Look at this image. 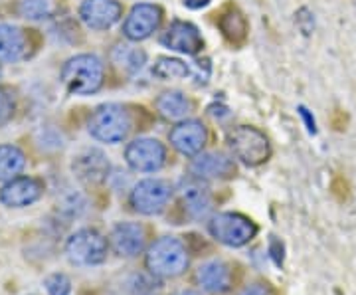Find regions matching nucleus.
<instances>
[{"label":"nucleus","instance_id":"28","mask_svg":"<svg viewBox=\"0 0 356 295\" xmlns=\"http://www.w3.org/2000/svg\"><path fill=\"white\" fill-rule=\"evenodd\" d=\"M295 16H297L295 20H297V26L301 28V32H303L305 36H309V34L313 32V26H315V18H313V14L309 13L307 8H301V10L295 14Z\"/></svg>","mask_w":356,"mask_h":295},{"label":"nucleus","instance_id":"21","mask_svg":"<svg viewBox=\"0 0 356 295\" xmlns=\"http://www.w3.org/2000/svg\"><path fill=\"white\" fill-rule=\"evenodd\" d=\"M154 105H156L159 115L168 121L186 119V115L192 111V102L182 91H165L156 97Z\"/></svg>","mask_w":356,"mask_h":295},{"label":"nucleus","instance_id":"20","mask_svg":"<svg viewBox=\"0 0 356 295\" xmlns=\"http://www.w3.org/2000/svg\"><path fill=\"white\" fill-rule=\"evenodd\" d=\"M28 54L26 34L10 24H0V62H18Z\"/></svg>","mask_w":356,"mask_h":295},{"label":"nucleus","instance_id":"27","mask_svg":"<svg viewBox=\"0 0 356 295\" xmlns=\"http://www.w3.org/2000/svg\"><path fill=\"white\" fill-rule=\"evenodd\" d=\"M14 113L13 97L4 90H0V125H4Z\"/></svg>","mask_w":356,"mask_h":295},{"label":"nucleus","instance_id":"6","mask_svg":"<svg viewBox=\"0 0 356 295\" xmlns=\"http://www.w3.org/2000/svg\"><path fill=\"white\" fill-rule=\"evenodd\" d=\"M107 240L93 228H81L65 240V256L76 266H99L107 260Z\"/></svg>","mask_w":356,"mask_h":295},{"label":"nucleus","instance_id":"25","mask_svg":"<svg viewBox=\"0 0 356 295\" xmlns=\"http://www.w3.org/2000/svg\"><path fill=\"white\" fill-rule=\"evenodd\" d=\"M46 292L48 295H70L72 294V282L65 273H51L46 278Z\"/></svg>","mask_w":356,"mask_h":295},{"label":"nucleus","instance_id":"17","mask_svg":"<svg viewBox=\"0 0 356 295\" xmlns=\"http://www.w3.org/2000/svg\"><path fill=\"white\" fill-rule=\"evenodd\" d=\"M196 282L204 292L222 295L232 287V270L222 260H208L196 270Z\"/></svg>","mask_w":356,"mask_h":295},{"label":"nucleus","instance_id":"16","mask_svg":"<svg viewBox=\"0 0 356 295\" xmlns=\"http://www.w3.org/2000/svg\"><path fill=\"white\" fill-rule=\"evenodd\" d=\"M74 175L81 182H88V184H97L103 182L109 175V159L105 157L103 151L99 149H86L79 154L74 157Z\"/></svg>","mask_w":356,"mask_h":295},{"label":"nucleus","instance_id":"14","mask_svg":"<svg viewBox=\"0 0 356 295\" xmlns=\"http://www.w3.org/2000/svg\"><path fill=\"white\" fill-rule=\"evenodd\" d=\"M206 141H208V131L202 121L196 119H186L170 131V145L184 157H196L202 153Z\"/></svg>","mask_w":356,"mask_h":295},{"label":"nucleus","instance_id":"22","mask_svg":"<svg viewBox=\"0 0 356 295\" xmlns=\"http://www.w3.org/2000/svg\"><path fill=\"white\" fill-rule=\"evenodd\" d=\"M26 167L24 153L14 145H0V180L18 177Z\"/></svg>","mask_w":356,"mask_h":295},{"label":"nucleus","instance_id":"13","mask_svg":"<svg viewBox=\"0 0 356 295\" xmlns=\"http://www.w3.org/2000/svg\"><path fill=\"white\" fill-rule=\"evenodd\" d=\"M161 44L180 54L194 56L204 48V38L200 30L194 24L184 22V20H175L161 36Z\"/></svg>","mask_w":356,"mask_h":295},{"label":"nucleus","instance_id":"33","mask_svg":"<svg viewBox=\"0 0 356 295\" xmlns=\"http://www.w3.org/2000/svg\"><path fill=\"white\" fill-rule=\"evenodd\" d=\"M208 4H210V0H184V6H188L192 10L204 8V6H208Z\"/></svg>","mask_w":356,"mask_h":295},{"label":"nucleus","instance_id":"11","mask_svg":"<svg viewBox=\"0 0 356 295\" xmlns=\"http://www.w3.org/2000/svg\"><path fill=\"white\" fill-rule=\"evenodd\" d=\"M123 16L119 0H83L79 6V18L91 30H109Z\"/></svg>","mask_w":356,"mask_h":295},{"label":"nucleus","instance_id":"24","mask_svg":"<svg viewBox=\"0 0 356 295\" xmlns=\"http://www.w3.org/2000/svg\"><path fill=\"white\" fill-rule=\"evenodd\" d=\"M51 13L50 0H22L20 2V14L28 20H42L48 18Z\"/></svg>","mask_w":356,"mask_h":295},{"label":"nucleus","instance_id":"7","mask_svg":"<svg viewBox=\"0 0 356 295\" xmlns=\"http://www.w3.org/2000/svg\"><path fill=\"white\" fill-rule=\"evenodd\" d=\"M172 184L165 179H145L139 180L129 196V202L135 212L145 214V216H154L161 214L166 205L172 198Z\"/></svg>","mask_w":356,"mask_h":295},{"label":"nucleus","instance_id":"26","mask_svg":"<svg viewBox=\"0 0 356 295\" xmlns=\"http://www.w3.org/2000/svg\"><path fill=\"white\" fill-rule=\"evenodd\" d=\"M125 48V58L121 60V62H125V67L129 70H140L143 64H145V60H147V54L143 50H129V46H123Z\"/></svg>","mask_w":356,"mask_h":295},{"label":"nucleus","instance_id":"19","mask_svg":"<svg viewBox=\"0 0 356 295\" xmlns=\"http://www.w3.org/2000/svg\"><path fill=\"white\" fill-rule=\"evenodd\" d=\"M218 28H220V32L224 34V38L228 40L232 46H242L245 38H248V32H250L248 18L234 4H228L220 13V16H218Z\"/></svg>","mask_w":356,"mask_h":295},{"label":"nucleus","instance_id":"9","mask_svg":"<svg viewBox=\"0 0 356 295\" xmlns=\"http://www.w3.org/2000/svg\"><path fill=\"white\" fill-rule=\"evenodd\" d=\"M163 22V10L156 4H149V2H140L131 8V13L125 18L123 24V34L125 38L133 40V42H140L153 36L159 30V26Z\"/></svg>","mask_w":356,"mask_h":295},{"label":"nucleus","instance_id":"10","mask_svg":"<svg viewBox=\"0 0 356 295\" xmlns=\"http://www.w3.org/2000/svg\"><path fill=\"white\" fill-rule=\"evenodd\" d=\"M109 246L119 257H137L147 246V230L139 222H119L109 234Z\"/></svg>","mask_w":356,"mask_h":295},{"label":"nucleus","instance_id":"31","mask_svg":"<svg viewBox=\"0 0 356 295\" xmlns=\"http://www.w3.org/2000/svg\"><path fill=\"white\" fill-rule=\"evenodd\" d=\"M346 123H348V117L344 111L341 109H337L334 111V115H332V127L337 129V131H344L346 129Z\"/></svg>","mask_w":356,"mask_h":295},{"label":"nucleus","instance_id":"32","mask_svg":"<svg viewBox=\"0 0 356 295\" xmlns=\"http://www.w3.org/2000/svg\"><path fill=\"white\" fill-rule=\"evenodd\" d=\"M299 113H301V117H303V121H305L307 129H309V133H317V123H315V117L309 113V109L307 107H299Z\"/></svg>","mask_w":356,"mask_h":295},{"label":"nucleus","instance_id":"12","mask_svg":"<svg viewBox=\"0 0 356 295\" xmlns=\"http://www.w3.org/2000/svg\"><path fill=\"white\" fill-rule=\"evenodd\" d=\"M44 186L40 180L32 177H14L0 189V202L8 208H26L40 200Z\"/></svg>","mask_w":356,"mask_h":295},{"label":"nucleus","instance_id":"8","mask_svg":"<svg viewBox=\"0 0 356 295\" xmlns=\"http://www.w3.org/2000/svg\"><path fill=\"white\" fill-rule=\"evenodd\" d=\"M125 161L133 170L139 173H156L166 165V147L159 139L140 137L127 145Z\"/></svg>","mask_w":356,"mask_h":295},{"label":"nucleus","instance_id":"1","mask_svg":"<svg viewBox=\"0 0 356 295\" xmlns=\"http://www.w3.org/2000/svg\"><path fill=\"white\" fill-rule=\"evenodd\" d=\"M188 250L175 236H163L154 240L147 250L145 266L151 276L161 280H172L188 270Z\"/></svg>","mask_w":356,"mask_h":295},{"label":"nucleus","instance_id":"5","mask_svg":"<svg viewBox=\"0 0 356 295\" xmlns=\"http://www.w3.org/2000/svg\"><path fill=\"white\" fill-rule=\"evenodd\" d=\"M210 236L228 248H242L250 244L257 234V226L252 220L238 212H220L208 222Z\"/></svg>","mask_w":356,"mask_h":295},{"label":"nucleus","instance_id":"34","mask_svg":"<svg viewBox=\"0 0 356 295\" xmlns=\"http://www.w3.org/2000/svg\"><path fill=\"white\" fill-rule=\"evenodd\" d=\"M175 295H200L198 292H194V289H182V292H177Z\"/></svg>","mask_w":356,"mask_h":295},{"label":"nucleus","instance_id":"15","mask_svg":"<svg viewBox=\"0 0 356 295\" xmlns=\"http://www.w3.org/2000/svg\"><path fill=\"white\" fill-rule=\"evenodd\" d=\"M178 193H180V200L184 205V210L188 212V216L202 220L210 214V210H212V194H210V189L204 182H200L198 177L180 180Z\"/></svg>","mask_w":356,"mask_h":295},{"label":"nucleus","instance_id":"29","mask_svg":"<svg viewBox=\"0 0 356 295\" xmlns=\"http://www.w3.org/2000/svg\"><path fill=\"white\" fill-rule=\"evenodd\" d=\"M238 295H273V292L266 283H250Z\"/></svg>","mask_w":356,"mask_h":295},{"label":"nucleus","instance_id":"2","mask_svg":"<svg viewBox=\"0 0 356 295\" xmlns=\"http://www.w3.org/2000/svg\"><path fill=\"white\" fill-rule=\"evenodd\" d=\"M62 81L74 95H91L103 86V62L93 54L70 58L62 67Z\"/></svg>","mask_w":356,"mask_h":295},{"label":"nucleus","instance_id":"4","mask_svg":"<svg viewBox=\"0 0 356 295\" xmlns=\"http://www.w3.org/2000/svg\"><path fill=\"white\" fill-rule=\"evenodd\" d=\"M228 145L234 157L248 167L264 165L271 157V145L266 133L250 125H240L228 133Z\"/></svg>","mask_w":356,"mask_h":295},{"label":"nucleus","instance_id":"35","mask_svg":"<svg viewBox=\"0 0 356 295\" xmlns=\"http://www.w3.org/2000/svg\"><path fill=\"white\" fill-rule=\"evenodd\" d=\"M353 2H355V6H356V0H353Z\"/></svg>","mask_w":356,"mask_h":295},{"label":"nucleus","instance_id":"23","mask_svg":"<svg viewBox=\"0 0 356 295\" xmlns=\"http://www.w3.org/2000/svg\"><path fill=\"white\" fill-rule=\"evenodd\" d=\"M191 74V65L184 64L182 60H177V58H168V56L159 58L153 65V76L159 79H182Z\"/></svg>","mask_w":356,"mask_h":295},{"label":"nucleus","instance_id":"30","mask_svg":"<svg viewBox=\"0 0 356 295\" xmlns=\"http://www.w3.org/2000/svg\"><path fill=\"white\" fill-rule=\"evenodd\" d=\"M332 191H334V194H337V198H339V200H346V198H348V184H346L343 179L334 180Z\"/></svg>","mask_w":356,"mask_h":295},{"label":"nucleus","instance_id":"18","mask_svg":"<svg viewBox=\"0 0 356 295\" xmlns=\"http://www.w3.org/2000/svg\"><path fill=\"white\" fill-rule=\"evenodd\" d=\"M191 170L200 180L229 179L236 175V165L224 153H200L194 157Z\"/></svg>","mask_w":356,"mask_h":295},{"label":"nucleus","instance_id":"3","mask_svg":"<svg viewBox=\"0 0 356 295\" xmlns=\"http://www.w3.org/2000/svg\"><path fill=\"white\" fill-rule=\"evenodd\" d=\"M131 125H133V121H131L127 107H123L119 103H105L91 113L88 131L93 139L115 145V143L127 139Z\"/></svg>","mask_w":356,"mask_h":295}]
</instances>
